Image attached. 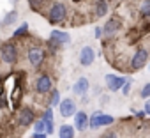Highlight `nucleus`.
<instances>
[{
	"mask_svg": "<svg viewBox=\"0 0 150 138\" xmlns=\"http://www.w3.org/2000/svg\"><path fill=\"white\" fill-rule=\"evenodd\" d=\"M129 92H131V83H129V82H125V83L122 85V94H125V96H127Z\"/></svg>",
	"mask_w": 150,
	"mask_h": 138,
	"instance_id": "obj_26",
	"label": "nucleus"
},
{
	"mask_svg": "<svg viewBox=\"0 0 150 138\" xmlns=\"http://www.w3.org/2000/svg\"><path fill=\"white\" fill-rule=\"evenodd\" d=\"M16 18H18V13H16V11H11V13L6 16V20L2 21V25H13V23L16 21Z\"/></svg>",
	"mask_w": 150,
	"mask_h": 138,
	"instance_id": "obj_17",
	"label": "nucleus"
},
{
	"mask_svg": "<svg viewBox=\"0 0 150 138\" xmlns=\"http://www.w3.org/2000/svg\"><path fill=\"white\" fill-rule=\"evenodd\" d=\"M96 37H97V39H99V37H103V28H101V27H97V28H96Z\"/></svg>",
	"mask_w": 150,
	"mask_h": 138,
	"instance_id": "obj_27",
	"label": "nucleus"
},
{
	"mask_svg": "<svg viewBox=\"0 0 150 138\" xmlns=\"http://www.w3.org/2000/svg\"><path fill=\"white\" fill-rule=\"evenodd\" d=\"M42 120H53V110H51V108H48V110L44 112V115H42Z\"/></svg>",
	"mask_w": 150,
	"mask_h": 138,
	"instance_id": "obj_23",
	"label": "nucleus"
},
{
	"mask_svg": "<svg viewBox=\"0 0 150 138\" xmlns=\"http://www.w3.org/2000/svg\"><path fill=\"white\" fill-rule=\"evenodd\" d=\"M65 14H67V9H65V6L64 4H60V2H57V4H53V7H51V11H50V23H60V21H64V18H65Z\"/></svg>",
	"mask_w": 150,
	"mask_h": 138,
	"instance_id": "obj_2",
	"label": "nucleus"
},
{
	"mask_svg": "<svg viewBox=\"0 0 150 138\" xmlns=\"http://www.w3.org/2000/svg\"><path fill=\"white\" fill-rule=\"evenodd\" d=\"M28 60H30V64L35 65V67L41 65L42 60H44V51H42V48H39V46L30 48V50H28Z\"/></svg>",
	"mask_w": 150,
	"mask_h": 138,
	"instance_id": "obj_9",
	"label": "nucleus"
},
{
	"mask_svg": "<svg viewBox=\"0 0 150 138\" xmlns=\"http://www.w3.org/2000/svg\"><path fill=\"white\" fill-rule=\"evenodd\" d=\"M58 108H60V115L62 117H72L74 113H76V105H74L72 99L65 97L58 103Z\"/></svg>",
	"mask_w": 150,
	"mask_h": 138,
	"instance_id": "obj_4",
	"label": "nucleus"
},
{
	"mask_svg": "<svg viewBox=\"0 0 150 138\" xmlns=\"http://www.w3.org/2000/svg\"><path fill=\"white\" fill-rule=\"evenodd\" d=\"M113 117L108 115V113H101V112H96L92 117H88V126L92 129L96 127H101V126H108V124H113Z\"/></svg>",
	"mask_w": 150,
	"mask_h": 138,
	"instance_id": "obj_1",
	"label": "nucleus"
},
{
	"mask_svg": "<svg viewBox=\"0 0 150 138\" xmlns=\"http://www.w3.org/2000/svg\"><path fill=\"white\" fill-rule=\"evenodd\" d=\"M42 2H44V0H28V4H30L34 9H37L39 6H42Z\"/></svg>",
	"mask_w": 150,
	"mask_h": 138,
	"instance_id": "obj_25",
	"label": "nucleus"
},
{
	"mask_svg": "<svg viewBox=\"0 0 150 138\" xmlns=\"http://www.w3.org/2000/svg\"><path fill=\"white\" fill-rule=\"evenodd\" d=\"M35 133H44V120L42 119H39L35 122Z\"/></svg>",
	"mask_w": 150,
	"mask_h": 138,
	"instance_id": "obj_22",
	"label": "nucleus"
},
{
	"mask_svg": "<svg viewBox=\"0 0 150 138\" xmlns=\"http://www.w3.org/2000/svg\"><path fill=\"white\" fill-rule=\"evenodd\" d=\"M51 89H53L51 78H50L48 75H41V76L37 78V82H35V90H37L39 94H46V92H50Z\"/></svg>",
	"mask_w": 150,
	"mask_h": 138,
	"instance_id": "obj_5",
	"label": "nucleus"
},
{
	"mask_svg": "<svg viewBox=\"0 0 150 138\" xmlns=\"http://www.w3.org/2000/svg\"><path fill=\"white\" fill-rule=\"evenodd\" d=\"M69 41H71V37H69V34H67V32L53 30V32L50 34V43H51V44H55V46L65 44V43H69Z\"/></svg>",
	"mask_w": 150,
	"mask_h": 138,
	"instance_id": "obj_10",
	"label": "nucleus"
},
{
	"mask_svg": "<svg viewBox=\"0 0 150 138\" xmlns=\"http://www.w3.org/2000/svg\"><path fill=\"white\" fill-rule=\"evenodd\" d=\"M72 127H76L80 131H85L88 127V115L85 112H76L74 113V126Z\"/></svg>",
	"mask_w": 150,
	"mask_h": 138,
	"instance_id": "obj_12",
	"label": "nucleus"
},
{
	"mask_svg": "<svg viewBox=\"0 0 150 138\" xmlns=\"http://www.w3.org/2000/svg\"><path fill=\"white\" fill-rule=\"evenodd\" d=\"M58 138H74V127L64 124L60 127V131H58Z\"/></svg>",
	"mask_w": 150,
	"mask_h": 138,
	"instance_id": "obj_15",
	"label": "nucleus"
},
{
	"mask_svg": "<svg viewBox=\"0 0 150 138\" xmlns=\"http://www.w3.org/2000/svg\"><path fill=\"white\" fill-rule=\"evenodd\" d=\"M108 13V4L104 2V0H99L97 2V11H96V14L97 16H104Z\"/></svg>",
	"mask_w": 150,
	"mask_h": 138,
	"instance_id": "obj_16",
	"label": "nucleus"
},
{
	"mask_svg": "<svg viewBox=\"0 0 150 138\" xmlns=\"http://www.w3.org/2000/svg\"><path fill=\"white\" fill-rule=\"evenodd\" d=\"M120 27H122V20H120L118 16H113V18H110V20L106 21V25H104V28H103V34L113 36L115 32L120 30Z\"/></svg>",
	"mask_w": 150,
	"mask_h": 138,
	"instance_id": "obj_7",
	"label": "nucleus"
},
{
	"mask_svg": "<svg viewBox=\"0 0 150 138\" xmlns=\"http://www.w3.org/2000/svg\"><path fill=\"white\" fill-rule=\"evenodd\" d=\"M72 90H74V94H76V96H85L88 92V80L87 78H80L76 83H74Z\"/></svg>",
	"mask_w": 150,
	"mask_h": 138,
	"instance_id": "obj_14",
	"label": "nucleus"
},
{
	"mask_svg": "<svg viewBox=\"0 0 150 138\" xmlns=\"http://www.w3.org/2000/svg\"><path fill=\"white\" fill-rule=\"evenodd\" d=\"M145 113H150V103H145Z\"/></svg>",
	"mask_w": 150,
	"mask_h": 138,
	"instance_id": "obj_30",
	"label": "nucleus"
},
{
	"mask_svg": "<svg viewBox=\"0 0 150 138\" xmlns=\"http://www.w3.org/2000/svg\"><path fill=\"white\" fill-rule=\"evenodd\" d=\"M18 120H20L21 126L32 124V122H34V112H32L30 108H21L20 113H18Z\"/></svg>",
	"mask_w": 150,
	"mask_h": 138,
	"instance_id": "obj_13",
	"label": "nucleus"
},
{
	"mask_svg": "<svg viewBox=\"0 0 150 138\" xmlns=\"http://www.w3.org/2000/svg\"><path fill=\"white\" fill-rule=\"evenodd\" d=\"M34 138H46L44 133H34Z\"/></svg>",
	"mask_w": 150,
	"mask_h": 138,
	"instance_id": "obj_29",
	"label": "nucleus"
},
{
	"mask_svg": "<svg viewBox=\"0 0 150 138\" xmlns=\"http://www.w3.org/2000/svg\"><path fill=\"white\" fill-rule=\"evenodd\" d=\"M0 57H2V60L7 62V64L16 62V58H18V51H16L14 44H11V43L4 44L2 48H0Z\"/></svg>",
	"mask_w": 150,
	"mask_h": 138,
	"instance_id": "obj_3",
	"label": "nucleus"
},
{
	"mask_svg": "<svg viewBox=\"0 0 150 138\" xmlns=\"http://www.w3.org/2000/svg\"><path fill=\"white\" fill-rule=\"evenodd\" d=\"M101 138H117V134H115V133H104Z\"/></svg>",
	"mask_w": 150,
	"mask_h": 138,
	"instance_id": "obj_28",
	"label": "nucleus"
},
{
	"mask_svg": "<svg viewBox=\"0 0 150 138\" xmlns=\"http://www.w3.org/2000/svg\"><path fill=\"white\" fill-rule=\"evenodd\" d=\"M27 28H28V23H23V25H20V27L16 28V32H14V36H23V34L27 32Z\"/></svg>",
	"mask_w": 150,
	"mask_h": 138,
	"instance_id": "obj_21",
	"label": "nucleus"
},
{
	"mask_svg": "<svg viewBox=\"0 0 150 138\" xmlns=\"http://www.w3.org/2000/svg\"><path fill=\"white\" fill-rule=\"evenodd\" d=\"M94 60H96V51H94V48L85 46V48L80 51V64L87 67V65H90Z\"/></svg>",
	"mask_w": 150,
	"mask_h": 138,
	"instance_id": "obj_11",
	"label": "nucleus"
},
{
	"mask_svg": "<svg viewBox=\"0 0 150 138\" xmlns=\"http://www.w3.org/2000/svg\"><path fill=\"white\" fill-rule=\"evenodd\" d=\"M148 13H150V2H148V0H145V2L141 4V16L143 18H148Z\"/></svg>",
	"mask_w": 150,
	"mask_h": 138,
	"instance_id": "obj_19",
	"label": "nucleus"
},
{
	"mask_svg": "<svg viewBox=\"0 0 150 138\" xmlns=\"http://www.w3.org/2000/svg\"><path fill=\"white\" fill-rule=\"evenodd\" d=\"M146 58H148V53H146V50H138L136 53H134V57H132V60H131V67L132 69H141V67H145V64H146Z\"/></svg>",
	"mask_w": 150,
	"mask_h": 138,
	"instance_id": "obj_6",
	"label": "nucleus"
},
{
	"mask_svg": "<svg viewBox=\"0 0 150 138\" xmlns=\"http://www.w3.org/2000/svg\"><path fill=\"white\" fill-rule=\"evenodd\" d=\"M58 103H60V94H58V90H55V89H53V90H51V99H50V105H51V106H57Z\"/></svg>",
	"mask_w": 150,
	"mask_h": 138,
	"instance_id": "obj_18",
	"label": "nucleus"
},
{
	"mask_svg": "<svg viewBox=\"0 0 150 138\" xmlns=\"http://www.w3.org/2000/svg\"><path fill=\"white\" fill-rule=\"evenodd\" d=\"M53 120H44V134H51L53 133Z\"/></svg>",
	"mask_w": 150,
	"mask_h": 138,
	"instance_id": "obj_20",
	"label": "nucleus"
},
{
	"mask_svg": "<svg viewBox=\"0 0 150 138\" xmlns=\"http://www.w3.org/2000/svg\"><path fill=\"white\" fill-rule=\"evenodd\" d=\"M148 96H150V83H146V85L143 87V90H141V97H145V99H146Z\"/></svg>",
	"mask_w": 150,
	"mask_h": 138,
	"instance_id": "obj_24",
	"label": "nucleus"
},
{
	"mask_svg": "<svg viewBox=\"0 0 150 138\" xmlns=\"http://www.w3.org/2000/svg\"><path fill=\"white\" fill-rule=\"evenodd\" d=\"M125 82H127V80H125L124 76L106 75V85H108V89H110L111 92H117V90H120V89H122V85H124Z\"/></svg>",
	"mask_w": 150,
	"mask_h": 138,
	"instance_id": "obj_8",
	"label": "nucleus"
}]
</instances>
